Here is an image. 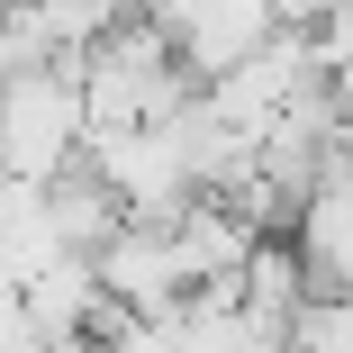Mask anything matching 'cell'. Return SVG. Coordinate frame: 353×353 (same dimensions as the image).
Returning a JSON list of instances; mask_svg holds the SVG:
<instances>
[{"instance_id":"obj_1","label":"cell","mask_w":353,"mask_h":353,"mask_svg":"<svg viewBox=\"0 0 353 353\" xmlns=\"http://www.w3.org/2000/svg\"><path fill=\"white\" fill-rule=\"evenodd\" d=\"M73 63L82 54H54V63H37V73L0 82V181H54V172H73V154L91 145Z\"/></svg>"}]
</instances>
